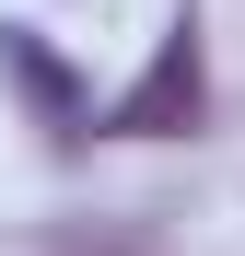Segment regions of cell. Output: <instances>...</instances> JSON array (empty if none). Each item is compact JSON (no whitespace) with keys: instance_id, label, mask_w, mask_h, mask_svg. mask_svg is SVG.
<instances>
[{"instance_id":"1","label":"cell","mask_w":245,"mask_h":256,"mask_svg":"<svg viewBox=\"0 0 245 256\" xmlns=\"http://www.w3.org/2000/svg\"><path fill=\"white\" fill-rule=\"evenodd\" d=\"M198 116H210V58H198V12H175V24L152 35L140 82L105 105V128H117V140H187Z\"/></svg>"},{"instance_id":"2","label":"cell","mask_w":245,"mask_h":256,"mask_svg":"<svg viewBox=\"0 0 245 256\" xmlns=\"http://www.w3.org/2000/svg\"><path fill=\"white\" fill-rule=\"evenodd\" d=\"M0 82H12V94L35 105V128H47L59 152L82 140V128H94V105H82V82L59 70V47H47V35H35V24H0Z\"/></svg>"},{"instance_id":"3","label":"cell","mask_w":245,"mask_h":256,"mask_svg":"<svg viewBox=\"0 0 245 256\" xmlns=\"http://www.w3.org/2000/svg\"><path fill=\"white\" fill-rule=\"evenodd\" d=\"M70 256H140V233H105V244H70Z\"/></svg>"}]
</instances>
